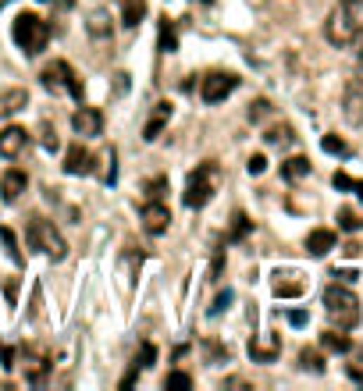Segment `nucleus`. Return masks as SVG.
<instances>
[{
  "label": "nucleus",
  "instance_id": "1",
  "mask_svg": "<svg viewBox=\"0 0 363 391\" xmlns=\"http://www.w3.org/2000/svg\"><path fill=\"white\" fill-rule=\"evenodd\" d=\"M324 36L331 46H349L363 36V0H342V4L328 15Z\"/></svg>",
  "mask_w": 363,
  "mask_h": 391
},
{
  "label": "nucleus",
  "instance_id": "2",
  "mask_svg": "<svg viewBox=\"0 0 363 391\" xmlns=\"http://www.w3.org/2000/svg\"><path fill=\"white\" fill-rule=\"evenodd\" d=\"M11 36H15V43L25 58H36V53H43L46 43H50V22L39 18L36 11H22L11 25Z\"/></svg>",
  "mask_w": 363,
  "mask_h": 391
},
{
  "label": "nucleus",
  "instance_id": "3",
  "mask_svg": "<svg viewBox=\"0 0 363 391\" xmlns=\"http://www.w3.org/2000/svg\"><path fill=\"white\" fill-rule=\"evenodd\" d=\"M218 185H221V167H218L214 160H203V164L196 167V171L189 175V182H185V192H182L185 206H189V210L206 206V203L214 199Z\"/></svg>",
  "mask_w": 363,
  "mask_h": 391
},
{
  "label": "nucleus",
  "instance_id": "4",
  "mask_svg": "<svg viewBox=\"0 0 363 391\" xmlns=\"http://www.w3.org/2000/svg\"><path fill=\"white\" fill-rule=\"evenodd\" d=\"M324 310H328L331 324L342 327V331H352L359 324V299L345 285H328L324 289Z\"/></svg>",
  "mask_w": 363,
  "mask_h": 391
},
{
  "label": "nucleus",
  "instance_id": "5",
  "mask_svg": "<svg viewBox=\"0 0 363 391\" xmlns=\"http://www.w3.org/2000/svg\"><path fill=\"white\" fill-rule=\"evenodd\" d=\"M25 239H29L32 249H39V253L50 256V260H65V256H68V242H65V235L54 228V220H46V217H29Z\"/></svg>",
  "mask_w": 363,
  "mask_h": 391
},
{
  "label": "nucleus",
  "instance_id": "6",
  "mask_svg": "<svg viewBox=\"0 0 363 391\" xmlns=\"http://www.w3.org/2000/svg\"><path fill=\"white\" fill-rule=\"evenodd\" d=\"M39 82H43V89H50V93H61V89H68L79 103H82V96H86V89H82V79L75 75V68L68 65V61H54V65H46L43 72H39Z\"/></svg>",
  "mask_w": 363,
  "mask_h": 391
},
{
  "label": "nucleus",
  "instance_id": "7",
  "mask_svg": "<svg viewBox=\"0 0 363 391\" xmlns=\"http://www.w3.org/2000/svg\"><path fill=\"white\" fill-rule=\"evenodd\" d=\"M235 89H239V75H232V72H211V75L199 82L203 103H225Z\"/></svg>",
  "mask_w": 363,
  "mask_h": 391
},
{
  "label": "nucleus",
  "instance_id": "8",
  "mask_svg": "<svg viewBox=\"0 0 363 391\" xmlns=\"http://www.w3.org/2000/svg\"><path fill=\"white\" fill-rule=\"evenodd\" d=\"M139 220H143V232L146 235H164L168 225H171V210L161 199H146L143 210H139Z\"/></svg>",
  "mask_w": 363,
  "mask_h": 391
},
{
  "label": "nucleus",
  "instance_id": "9",
  "mask_svg": "<svg viewBox=\"0 0 363 391\" xmlns=\"http://www.w3.org/2000/svg\"><path fill=\"white\" fill-rule=\"evenodd\" d=\"M72 128H75L82 139H93V135L103 132V114H100L96 107H79L75 114H72Z\"/></svg>",
  "mask_w": 363,
  "mask_h": 391
},
{
  "label": "nucleus",
  "instance_id": "10",
  "mask_svg": "<svg viewBox=\"0 0 363 391\" xmlns=\"http://www.w3.org/2000/svg\"><path fill=\"white\" fill-rule=\"evenodd\" d=\"M25 146H29V132H25L22 125H8L4 132H0V157H4V160L22 157Z\"/></svg>",
  "mask_w": 363,
  "mask_h": 391
},
{
  "label": "nucleus",
  "instance_id": "11",
  "mask_svg": "<svg viewBox=\"0 0 363 391\" xmlns=\"http://www.w3.org/2000/svg\"><path fill=\"white\" fill-rule=\"evenodd\" d=\"M168 121H171V103H168V100L153 103L150 118H146V128H143V139H146V143H157V139H161V132L168 128Z\"/></svg>",
  "mask_w": 363,
  "mask_h": 391
},
{
  "label": "nucleus",
  "instance_id": "12",
  "mask_svg": "<svg viewBox=\"0 0 363 391\" xmlns=\"http://www.w3.org/2000/svg\"><path fill=\"white\" fill-rule=\"evenodd\" d=\"M282 356V338L278 334H260V338L249 342V359L253 363H275Z\"/></svg>",
  "mask_w": 363,
  "mask_h": 391
},
{
  "label": "nucleus",
  "instance_id": "13",
  "mask_svg": "<svg viewBox=\"0 0 363 391\" xmlns=\"http://www.w3.org/2000/svg\"><path fill=\"white\" fill-rule=\"evenodd\" d=\"M342 114L349 125H363V82H349L342 96Z\"/></svg>",
  "mask_w": 363,
  "mask_h": 391
},
{
  "label": "nucleus",
  "instance_id": "14",
  "mask_svg": "<svg viewBox=\"0 0 363 391\" xmlns=\"http://www.w3.org/2000/svg\"><path fill=\"white\" fill-rule=\"evenodd\" d=\"M25 189H29V175L25 171H18V167L4 171V178H0V196H4V203H18Z\"/></svg>",
  "mask_w": 363,
  "mask_h": 391
},
{
  "label": "nucleus",
  "instance_id": "15",
  "mask_svg": "<svg viewBox=\"0 0 363 391\" xmlns=\"http://www.w3.org/2000/svg\"><path fill=\"white\" fill-rule=\"evenodd\" d=\"M89 171H93V153L82 143L68 146V153H65V175H89Z\"/></svg>",
  "mask_w": 363,
  "mask_h": 391
},
{
  "label": "nucleus",
  "instance_id": "16",
  "mask_svg": "<svg viewBox=\"0 0 363 391\" xmlns=\"http://www.w3.org/2000/svg\"><path fill=\"white\" fill-rule=\"evenodd\" d=\"M25 107H29V89L11 86V89L0 93V118H11V114H18V110H25Z\"/></svg>",
  "mask_w": 363,
  "mask_h": 391
},
{
  "label": "nucleus",
  "instance_id": "17",
  "mask_svg": "<svg viewBox=\"0 0 363 391\" xmlns=\"http://www.w3.org/2000/svg\"><path fill=\"white\" fill-rule=\"evenodd\" d=\"M335 242H338V235L331 228H314V232L306 235V253L310 256H328L335 249Z\"/></svg>",
  "mask_w": 363,
  "mask_h": 391
},
{
  "label": "nucleus",
  "instance_id": "18",
  "mask_svg": "<svg viewBox=\"0 0 363 391\" xmlns=\"http://www.w3.org/2000/svg\"><path fill=\"white\" fill-rule=\"evenodd\" d=\"M271 289H275V296L278 299H299L303 292H306V285L299 281V274H275V281H271Z\"/></svg>",
  "mask_w": 363,
  "mask_h": 391
},
{
  "label": "nucleus",
  "instance_id": "19",
  "mask_svg": "<svg viewBox=\"0 0 363 391\" xmlns=\"http://www.w3.org/2000/svg\"><path fill=\"white\" fill-rule=\"evenodd\" d=\"M321 349H324V352H338V356H345V352L352 349V338H349L342 327H331V331L321 334Z\"/></svg>",
  "mask_w": 363,
  "mask_h": 391
},
{
  "label": "nucleus",
  "instance_id": "20",
  "mask_svg": "<svg viewBox=\"0 0 363 391\" xmlns=\"http://www.w3.org/2000/svg\"><path fill=\"white\" fill-rule=\"evenodd\" d=\"M46 370H50L46 356L25 352V380H29V384H43V380H46Z\"/></svg>",
  "mask_w": 363,
  "mask_h": 391
},
{
  "label": "nucleus",
  "instance_id": "21",
  "mask_svg": "<svg viewBox=\"0 0 363 391\" xmlns=\"http://www.w3.org/2000/svg\"><path fill=\"white\" fill-rule=\"evenodd\" d=\"M310 175V160L306 157H289L285 164H282V178L285 182H299V178H306Z\"/></svg>",
  "mask_w": 363,
  "mask_h": 391
},
{
  "label": "nucleus",
  "instance_id": "22",
  "mask_svg": "<svg viewBox=\"0 0 363 391\" xmlns=\"http://www.w3.org/2000/svg\"><path fill=\"white\" fill-rule=\"evenodd\" d=\"M143 18H146V0H125V8H121V25H125V29H136Z\"/></svg>",
  "mask_w": 363,
  "mask_h": 391
},
{
  "label": "nucleus",
  "instance_id": "23",
  "mask_svg": "<svg viewBox=\"0 0 363 391\" xmlns=\"http://www.w3.org/2000/svg\"><path fill=\"white\" fill-rule=\"evenodd\" d=\"M157 43H161V53H175L178 50V29H175V22H168V18L161 22V39Z\"/></svg>",
  "mask_w": 363,
  "mask_h": 391
},
{
  "label": "nucleus",
  "instance_id": "24",
  "mask_svg": "<svg viewBox=\"0 0 363 391\" xmlns=\"http://www.w3.org/2000/svg\"><path fill=\"white\" fill-rule=\"evenodd\" d=\"M264 139H268V146H282V150L296 143V135H292V128H289V125H275V128H268V132H264Z\"/></svg>",
  "mask_w": 363,
  "mask_h": 391
},
{
  "label": "nucleus",
  "instance_id": "25",
  "mask_svg": "<svg viewBox=\"0 0 363 391\" xmlns=\"http://www.w3.org/2000/svg\"><path fill=\"white\" fill-rule=\"evenodd\" d=\"M299 366L310 370V373H324V356L317 349H303L299 352Z\"/></svg>",
  "mask_w": 363,
  "mask_h": 391
},
{
  "label": "nucleus",
  "instance_id": "26",
  "mask_svg": "<svg viewBox=\"0 0 363 391\" xmlns=\"http://www.w3.org/2000/svg\"><path fill=\"white\" fill-rule=\"evenodd\" d=\"M249 232H253V220H249V217L239 210V213L232 217V232H228V239H232V242H242Z\"/></svg>",
  "mask_w": 363,
  "mask_h": 391
},
{
  "label": "nucleus",
  "instance_id": "27",
  "mask_svg": "<svg viewBox=\"0 0 363 391\" xmlns=\"http://www.w3.org/2000/svg\"><path fill=\"white\" fill-rule=\"evenodd\" d=\"M345 356H349V363H345V373H349L356 384H363V345H359V349H349Z\"/></svg>",
  "mask_w": 363,
  "mask_h": 391
},
{
  "label": "nucleus",
  "instance_id": "28",
  "mask_svg": "<svg viewBox=\"0 0 363 391\" xmlns=\"http://www.w3.org/2000/svg\"><path fill=\"white\" fill-rule=\"evenodd\" d=\"M338 228H342V232H359V228H363V217H359L356 210L342 206V210H338Z\"/></svg>",
  "mask_w": 363,
  "mask_h": 391
},
{
  "label": "nucleus",
  "instance_id": "29",
  "mask_svg": "<svg viewBox=\"0 0 363 391\" xmlns=\"http://www.w3.org/2000/svg\"><path fill=\"white\" fill-rule=\"evenodd\" d=\"M89 32H93V36H111V18H107V11H93V15H89Z\"/></svg>",
  "mask_w": 363,
  "mask_h": 391
},
{
  "label": "nucleus",
  "instance_id": "30",
  "mask_svg": "<svg viewBox=\"0 0 363 391\" xmlns=\"http://www.w3.org/2000/svg\"><path fill=\"white\" fill-rule=\"evenodd\" d=\"M0 242L8 246V256H11L15 263H22V260H25V256H22V249H18V239H15V232H11V228H0Z\"/></svg>",
  "mask_w": 363,
  "mask_h": 391
},
{
  "label": "nucleus",
  "instance_id": "31",
  "mask_svg": "<svg viewBox=\"0 0 363 391\" xmlns=\"http://www.w3.org/2000/svg\"><path fill=\"white\" fill-rule=\"evenodd\" d=\"M164 192H168V178L164 175H157V178L146 182V199H164Z\"/></svg>",
  "mask_w": 363,
  "mask_h": 391
},
{
  "label": "nucleus",
  "instance_id": "32",
  "mask_svg": "<svg viewBox=\"0 0 363 391\" xmlns=\"http://www.w3.org/2000/svg\"><path fill=\"white\" fill-rule=\"evenodd\" d=\"M153 363H157V345L146 342V345L139 349V356H136V366H139V370H150Z\"/></svg>",
  "mask_w": 363,
  "mask_h": 391
},
{
  "label": "nucleus",
  "instance_id": "33",
  "mask_svg": "<svg viewBox=\"0 0 363 391\" xmlns=\"http://www.w3.org/2000/svg\"><path fill=\"white\" fill-rule=\"evenodd\" d=\"M321 146H324V153H331V157H345V153H349L345 139H338V135H324Z\"/></svg>",
  "mask_w": 363,
  "mask_h": 391
},
{
  "label": "nucleus",
  "instance_id": "34",
  "mask_svg": "<svg viewBox=\"0 0 363 391\" xmlns=\"http://www.w3.org/2000/svg\"><path fill=\"white\" fill-rule=\"evenodd\" d=\"M271 114V100H253L249 103V121H264Z\"/></svg>",
  "mask_w": 363,
  "mask_h": 391
},
{
  "label": "nucleus",
  "instance_id": "35",
  "mask_svg": "<svg viewBox=\"0 0 363 391\" xmlns=\"http://www.w3.org/2000/svg\"><path fill=\"white\" fill-rule=\"evenodd\" d=\"M164 387H192V377H189L185 370H171V373L164 377Z\"/></svg>",
  "mask_w": 363,
  "mask_h": 391
},
{
  "label": "nucleus",
  "instance_id": "36",
  "mask_svg": "<svg viewBox=\"0 0 363 391\" xmlns=\"http://www.w3.org/2000/svg\"><path fill=\"white\" fill-rule=\"evenodd\" d=\"M264 167H268V157H264V153H253L249 164H246V171H249V175H264Z\"/></svg>",
  "mask_w": 363,
  "mask_h": 391
},
{
  "label": "nucleus",
  "instance_id": "37",
  "mask_svg": "<svg viewBox=\"0 0 363 391\" xmlns=\"http://www.w3.org/2000/svg\"><path fill=\"white\" fill-rule=\"evenodd\" d=\"M206 356H211V363H228V349H221V345H214V342H206Z\"/></svg>",
  "mask_w": 363,
  "mask_h": 391
},
{
  "label": "nucleus",
  "instance_id": "38",
  "mask_svg": "<svg viewBox=\"0 0 363 391\" xmlns=\"http://www.w3.org/2000/svg\"><path fill=\"white\" fill-rule=\"evenodd\" d=\"M228 303H232V292H228V289H225V292H221V296H218V299H214V306H211V317H218V313H221V310H228Z\"/></svg>",
  "mask_w": 363,
  "mask_h": 391
},
{
  "label": "nucleus",
  "instance_id": "39",
  "mask_svg": "<svg viewBox=\"0 0 363 391\" xmlns=\"http://www.w3.org/2000/svg\"><path fill=\"white\" fill-rule=\"evenodd\" d=\"M0 359H4V363H0L4 370H15V366H18V363H15V359H18V352H15L11 345H4V352H0Z\"/></svg>",
  "mask_w": 363,
  "mask_h": 391
},
{
  "label": "nucleus",
  "instance_id": "40",
  "mask_svg": "<svg viewBox=\"0 0 363 391\" xmlns=\"http://www.w3.org/2000/svg\"><path fill=\"white\" fill-rule=\"evenodd\" d=\"M221 267H225V253L218 249L214 253V263H211V281H218V277H221Z\"/></svg>",
  "mask_w": 363,
  "mask_h": 391
},
{
  "label": "nucleus",
  "instance_id": "41",
  "mask_svg": "<svg viewBox=\"0 0 363 391\" xmlns=\"http://www.w3.org/2000/svg\"><path fill=\"white\" fill-rule=\"evenodd\" d=\"M43 146L46 150H58L61 143H58V132H50V125H43Z\"/></svg>",
  "mask_w": 363,
  "mask_h": 391
},
{
  "label": "nucleus",
  "instance_id": "42",
  "mask_svg": "<svg viewBox=\"0 0 363 391\" xmlns=\"http://www.w3.org/2000/svg\"><path fill=\"white\" fill-rule=\"evenodd\" d=\"M331 277H338L342 285H352V281H356V270H335Z\"/></svg>",
  "mask_w": 363,
  "mask_h": 391
},
{
  "label": "nucleus",
  "instance_id": "43",
  "mask_svg": "<svg viewBox=\"0 0 363 391\" xmlns=\"http://www.w3.org/2000/svg\"><path fill=\"white\" fill-rule=\"evenodd\" d=\"M331 182H335V189H352V178H349L345 171H338V175H335Z\"/></svg>",
  "mask_w": 363,
  "mask_h": 391
},
{
  "label": "nucleus",
  "instance_id": "44",
  "mask_svg": "<svg viewBox=\"0 0 363 391\" xmlns=\"http://www.w3.org/2000/svg\"><path fill=\"white\" fill-rule=\"evenodd\" d=\"M136 380H139V366H136V370H128V373L121 377V387H132Z\"/></svg>",
  "mask_w": 363,
  "mask_h": 391
},
{
  "label": "nucleus",
  "instance_id": "45",
  "mask_svg": "<svg viewBox=\"0 0 363 391\" xmlns=\"http://www.w3.org/2000/svg\"><path fill=\"white\" fill-rule=\"evenodd\" d=\"M289 320H292L296 327H303V324H306V313H303V310H292V313H289Z\"/></svg>",
  "mask_w": 363,
  "mask_h": 391
},
{
  "label": "nucleus",
  "instance_id": "46",
  "mask_svg": "<svg viewBox=\"0 0 363 391\" xmlns=\"http://www.w3.org/2000/svg\"><path fill=\"white\" fill-rule=\"evenodd\" d=\"M4 292H8V299H11V303L18 299V285H15V281H8V285H4Z\"/></svg>",
  "mask_w": 363,
  "mask_h": 391
},
{
  "label": "nucleus",
  "instance_id": "47",
  "mask_svg": "<svg viewBox=\"0 0 363 391\" xmlns=\"http://www.w3.org/2000/svg\"><path fill=\"white\" fill-rule=\"evenodd\" d=\"M43 4H54V8H72V0H43Z\"/></svg>",
  "mask_w": 363,
  "mask_h": 391
},
{
  "label": "nucleus",
  "instance_id": "48",
  "mask_svg": "<svg viewBox=\"0 0 363 391\" xmlns=\"http://www.w3.org/2000/svg\"><path fill=\"white\" fill-rule=\"evenodd\" d=\"M352 192H356V196L363 199V182H352Z\"/></svg>",
  "mask_w": 363,
  "mask_h": 391
}]
</instances>
